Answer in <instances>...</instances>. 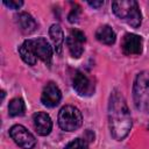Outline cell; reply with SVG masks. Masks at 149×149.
Wrapping results in <instances>:
<instances>
[{
	"label": "cell",
	"instance_id": "obj_3",
	"mask_svg": "<svg viewBox=\"0 0 149 149\" xmlns=\"http://www.w3.org/2000/svg\"><path fill=\"white\" fill-rule=\"evenodd\" d=\"M133 97L135 107L143 113H149V72H140L134 81Z\"/></svg>",
	"mask_w": 149,
	"mask_h": 149
},
{
	"label": "cell",
	"instance_id": "obj_16",
	"mask_svg": "<svg viewBox=\"0 0 149 149\" xmlns=\"http://www.w3.org/2000/svg\"><path fill=\"white\" fill-rule=\"evenodd\" d=\"M26 106H24V101L21 98H15L13 100H10L9 106H8V112L9 115L12 116H19L22 115L24 113Z\"/></svg>",
	"mask_w": 149,
	"mask_h": 149
},
{
	"label": "cell",
	"instance_id": "obj_14",
	"mask_svg": "<svg viewBox=\"0 0 149 149\" xmlns=\"http://www.w3.org/2000/svg\"><path fill=\"white\" fill-rule=\"evenodd\" d=\"M49 35H50V38L55 45V49L58 54H61L62 51V47H63V42H64V34H63V30L61 28L59 24L55 23L50 27L49 29Z\"/></svg>",
	"mask_w": 149,
	"mask_h": 149
},
{
	"label": "cell",
	"instance_id": "obj_8",
	"mask_svg": "<svg viewBox=\"0 0 149 149\" xmlns=\"http://www.w3.org/2000/svg\"><path fill=\"white\" fill-rule=\"evenodd\" d=\"M61 98H62V93L58 86L55 83H48L43 88L41 101L47 107H55L59 104Z\"/></svg>",
	"mask_w": 149,
	"mask_h": 149
},
{
	"label": "cell",
	"instance_id": "obj_9",
	"mask_svg": "<svg viewBox=\"0 0 149 149\" xmlns=\"http://www.w3.org/2000/svg\"><path fill=\"white\" fill-rule=\"evenodd\" d=\"M121 48L125 55H140L142 52V38L136 34H126L122 38Z\"/></svg>",
	"mask_w": 149,
	"mask_h": 149
},
{
	"label": "cell",
	"instance_id": "obj_11",
	"mask_svg": "<svg viewBox=\"0 0 149 149\" xmlns=\"http://www.w3.org/2000/svg\"><path fill=\"white\" fill-rule=\"evenodd\" d=\"M33 121H34V127H35L36 132L40 135L45 136L51 132L52 121H51L50 116L47 113H44V112L35 113L34 116H33Z\"/></svg>",
	"mask_w": 149,
	"mask_h": 149
},
{
	"label": "cell",
	"instance_id": "obj_17",
	"mask_svg": "<svg viewBox=\"0 0 149 149\" xmlns=\"http://www.w3.org/2000/svg\"><path fill=\"white\" fill-rule=\"evenodd\" d=\"M88 143L85 139H74L73 141L69 142L64 149H87Z\"/></svg>",
	"mask_w": 149,
	"mask_h": 149
},
{
	"label": "cell",
	"instance_id": "obj_19",
	"mask_svg": "<svg viewBox=\"0 0 149 149\" xmlns=\"http://www.w3.org/2000/svg\"><path fill=\"white\" fill-rule=\"evenodd\" d=\"M3 5L12 8V9H19L23 5V1H21V0H9V1H3Z\"/></svg>",
	"mask_w": 149,
	"mask_h": 149
},
{
	"label": "cell",
	"instance_id": "obj_6",
	"mask_svg": "<svg viewBox=\"0 0 149 149\" xmlns=\"http://www.w3.org/2000/svg\"><path fill=\"white\" fill-rule=\"evenodd\" d=\"M24 42L31 48L36 57L42 59L45 64H50L51 57H52V48L44 37H37L35 40H27Z\"/></svg>",
	"mask_w": 149,
	"mask_h": 149
},
{
	"label": "cell",
	"instance_id": "obj_1",
	"mask_svg": "<svg viewBox=\"0 0 149 149\" xmlns=\"http://www.w3.org/2000/svg\"><path fill=\"white\" fill-rule=\"evenodd\" d=\"M108 122L111 134L118 141L123 140L132 128V118L128 106L123 95L118 90H113L109 95Z\"/></svg>",
	"mask_w": 149,
	"mask_h": 149
},
{
	"label": "cell",
	"instance_id": "obj_15",
	"mask_svg": "<svg viewBox=\"0 0 149 149\" xmlns=\"http://www.w3.org/2000/svg\"><path fill=\"white\" fill-rule=\"evenodd\" d=\"M19 54H20V56H21V58L23 59L24 63H27L28 65H35V63H36V55L34 54L31 48L26 42L19 48Z\"/></svg>",
	"mask_w": 149,
	"mask_h": 149
},
{
	"label": "cell",
	"instance_id": "obj_20",
	"mask_svg": "<svg viewBox=\"0 0 149 149\" xmlns=\"http://www.w3.org/2000/svg\"><path fill=\"white\" fill-rule=\"evenodd\" d=\"M102 3H104V1H101V0H99V1H88V5L91 7H94V8H99L100 6H102Z\"/></svg>",
	"mask_w": 149,
	"mask_h": 149
},
{
	"label": "cell",
	"instance_id": "obj_13",
	"mask_svg": "<svg viewBox=\"0 0 149 149\" xmlns=\"http://www.w3.org/2000/svg\"><path fill=\"white\" fill-rule=\"evenodd\" d=\"M95 37L99 42L104 43V44H107V45H111L115 42V33L114 30L109 27V26H101L97 29L95 31Z\"/></svg>",
	"mask_w": 149,
	"mask_h": 149
},
{
	"label": "cell",
	"instance_id": "obj_7",
	"mask_svg": "<svg viewBox=\"0 0 149 149\" xmlns=\"http://www.w3.org/2000/svg\"><path fill=\"white\" fill-rule=\"evenodd\" d=\"M86 41L85 34L78 29H73L71 30L69 37L66 38V45L69 48V51L71 54L72 57L74 58H79L84 51L83 48V43Z\"/></svg>",
	"mask_w": 149,
	"mask_h": 149
},
{
	"label": "cell",
	"instance_id": "obj_2",
	"mask_svg": "<svg viewBox=\"0 0 149 149\" xmlns=\"http://www.w3.org/2000/svg\"><path fill=\"white\" fill-rule=\"evenodd\" d=\"M112 8L114 14L125 20L133 28H137L141 24L142 16L139 5L134 0H119L112 2Z\"/></svg>",
	"mask_w": 149,
	"mask_h": 149
},
{
	"label": "cell",
	"instance_id": "obj_18",
	"mask_svg": "<svg viewBox=\"0 0 149 149\" xmlns=\"http://www.w3.org/2000/svg\"><path fill=\"white\" fill-rule=\"evenodd\" d=\"M79 14H80V7L78 5H74V7L72 8V10L70 12V14L68 16L69 21L70 22H76L78 20V17H79Z\"/></svg>",
	"mask_w": 149,
	"mask_h": 149
},
{
	"label": "cell",
	"instance_id": "obj_5",
	"mask_svg": "<svg viewBox=\"0 0 149 149\" xmlns=\"http://www.w3.org/2000/svg\"><path fill=\"white\" fill-rule=\"evenodd\" d=\"M9 135L14 140V142L22 149H33L36 144L34 135L21 125L13 126L9 130Z\"/></svg>",
	"mask_w": 149,
	"mask_h": 149
},
{
	"label": "cell",
	"instance_id": "obj_12",
	"mask_svg": "<svg viewBox=\"0 0 149 149\" xmlns=\"http://www.w3.org/2000/svg\"><path fill=\"white\" fill-rule=\"evenodd\" d=\"M16 22H17L21 31L24 34H31L37 28L36 21L33 19V16L24 12L19 13V15H16Z\"/></svg>",
	"mask_w": 149,
	"mask_h": 149
},
{
	"label": "cell",
	"instance_id": "obj_4",
	"mask_svg": "<svg viewBox=\"0 0 149 149\" xmlns=\"http://www.w3.org/2000/svg\"><path fill=\"white\" fill-rule=\"evenodd\" d=\"M83 123V116L79 109L74 106L66 105L58 113V125L65 132L77 130Z\"/></svg>",
	"mask_w": 149,
	"mask_h": 149
},
{
	"label": "cell",
	"instance_id": "obj_10",
	"mask_svg": "<svg viewBox=\"0 0 149 149\" xmlns=\"http://www.w3.org/2000/svg\"><path fill=\"white\" fill-rule=\"evenodd\" d=\"M73 88L79 95L87 97L93 93L94 84L90 80V78L85 73L78 71L73 77Z\"/></svg>",
	"mask_w": 149,
	"mask_h": 149
}]
</instances>
